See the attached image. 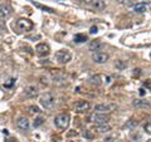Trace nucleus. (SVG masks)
<instances>
[{
  "label": "nucleus",
  "mask_w": 151,
  "mask_h": 142,
  "mask_svg": "<svg viewBox=\"0 0 151 142\" xmlns=\"http://www.w3.org/2000/svg\"><path fill=\"white\" fill-rule=\"evenodd\" d=\"M54 59H55V62L59 64H67L68 62L72 60V53L67 49H60L58 52H55Z\"/></svg>",
  "instance_id": "f257e3e1"
},
{
  "label": "nucleus",
  "mask_w": 151,
  "mask_h": 142,
  "mask_svg": "<svg viewBox=\"0 0 151 142\" xmlns=\"http://www.w3.org/2000/svg\"><path fill=\"white\" fill-rule=\"evenodd\" d=\"M70 122V117L68 113H60V115L55 116L54 118V125L58 127L59 130H67Z\"/></svg>",
  "instance_id": "f03ea898"
},
{
  "label": "nucleus",
  "mask_w": 151,
  "mask_h": 142,
  "mask_svg": "<svg viewBox=\"0 0 151 142\" xmlns=\"http://www.w3.org/2000/svg\"><path fill=\"white\" fill-rule=\"evenodd\" d=\"M15 25L19 29V32H30L34 28V23L29 20L28 18H20L17 20Z\"/></svg>",
  "instance_id": "7ed1b4c3"
},
{
  "label": "nucleus",
  "mask_w": 151,
  "mask_h": 142,
  "mask_svg": "<svg viewBox=\"0 0 151 142\" xmlns=\"http://www.w3.org/2000/svg\"><path fill=\"white\" fill-rule=\"evenodd\" d=\"M108 121H110V116L106 115V113H93L88 117V122H92V123L96 125L108 123Z\"/></svg>",
  "instance_id": "20e7f679"
},
{
  "label": "nucleus",
  "mask_w": 151,
  "mask_h": 142,
  "mask_svg": "<svg viewBox=\"0 0 151 142\" xmlns=\"http://www.w3.org/2000/svg\"><path fill=\"white\" fill-rule=\"evenodd\" d=\"M117 108V106L115 103H101V105H97L94 107V111L96 113H111Z\"/></svg>",
  "instance_id": "39448f33"
},
{
  "label": "nucleus",
  "mask_w": 151,
  "mask_h": 142,
  "mask_svg": "<svg viewBox=\"0 0 151 142\" xmlns=\"http://www.w3.org/2000/svg\"><path fill=\"white\" fill-rule=\"evenodd\" d=\"M54 103H55V98L53 97V94L45 93L44 96L40 97V105L43 106L45 110H50V108H53Z\"/></svg>",
  "instance_id": "423d86ee"
},
{
  "label": "nucleus",
  "mask_w": 151,
  "mask_h": 142,
  "mask_svg": "<svg viewBox=\"0 0 151 142\" xmlns=\"http://www.w3.org/2000/svg\"><path fill=\"white\" fill-rule=\"evenodd\" d=\"M108 58H110V55H108L107 53H103V52H94V53L92 54V59L94 63L97 64H103L106 63Z\"/></svg>",
  "instance_id": "0eeeda50"
},
{
  "label": "nucleus",
  "mask_w": 151,
  "mask_h": 142,
  "mask_svg": "<svg viewBox=\"0 0 151 142\" xmlns=\"http://www.w3.org/2000/svg\"><path fill=\"white\" fill-rule=\"evenodd\" d=\"M35 52L39 57H47L50 53V47L47 43H39L35 47Z\"/></svg>",
  "instance_id": "6e6552de"
},
{
  "label": "nucleus",
  "mask_w": 151,
  "mask_h": 142,
  "mask_svg": "<svg viewBox=\"0 0 151 142\" xmlns=\"http://www.w3.org/2000/svg\"><path fill=\"white\" fill-rule=\"evenodd\" d=\"M13 14V8L10 4L8 3H4L0 5V18H9Z\"/></svg>",
  "instance_id": "1a4fd4ad"
},
{
  "label": "nucleus",
  "mask_w": 151,
  "mask_h": 142,
  "mask_svg": "<svg viewBox=\"0 0 151 142\" xmlns=\"http://www.w3.org/2000/svg\"><path fill=\"white\" fill-rule=\"evenodd\" d=\"M89 108H91V105H89V102H87V101H79L74 105V111L78 112V113L86 112L89 110Z\"/></svg>",
  "instance_id": "9d476101"
},
{
  "label": "nucleus",
  "mask_w": 151,
  "mask_h": 142,
  "mask_svg": "<svg viewBox=\"0 0 151 142\" xmlns=\"http://www.w3.org/2000/svg\"><path fill=\"white\" fill-rule=\"evenodd\" d=\"M17 127L20 128L22 131H28L30 127V123H29V120L27 117H19L17 120Z\"/></svg>",
  "instance_id": "9b49d317"
},
{
  "label": "nucleus",
  "mask_w": 151,
  "mask_h": 142,
  "mask_svg": "<svg viewBox=\"0 0 151 142\" xmlns=\"http://www.w3.org/2000/svg\"><path fill=\"white\" fill-rule=\"evenodd\" d=\"M38 93H39V91H38V88L35 86H28L24 89V96L28 98L35 97V96H38Z\"/></svg>",
  "instance_id": "f8f14e48"
},
{
  "label": "nucleus",
  "mask_w": 151,
  "mask_h": 142,
  "mask_svg": "<svg viewBox=\"0 0 151 142\" xmlns=\"http://www.w3.org/2000/svg\"><path fill=\"white\" fill-rule=\"evenodd\" d=\"M92 9H94V10H103L106 6V4L103 0H91V3H89V5Z\"/></svg>",
  "instance_id": "ddd939ff"
},
{
  "label": "nucleus",
  "mask_w": 151,
  "mask_h": 142,
  "mask_svg": "<svg viewBox=\"0 0 151 142\" xmlns=\"http://www.w3.org/2000/svg\"><path fill=\"white\" fill-rule=\"evenodd\" d=\"M103 48V44L101 43L100 40H92L91 43H89V45H88V49L91 50V52H98V50H101Z\"/></svg>",
  "instance_id": "4468645a"
},
{
  "label": "nucleus",
  "mask_w": 151,
  "mask_h": 142,
  "mask_svg": "<svg viewBox=\"0 0 151 142\" xmlns=\"http://www.w3.org/2000/svg\"><path fill=\"white\" fill-rule=\"evenodd\" d=\"M103 75H101V74H96V75H92L91 78H89V83L91 84H94V86H101V84L103 83Z\"/></svg>",
  "instance_id": "2eb2a0df"
},
{
  "label": "nucleus",
  "mask_w": 151,
  "mask_h": 142,
  "mask_svg": "<svg viewBox=\"0 0 151 142\" xmlns=\"http://www.w3.org/2000/svg\"><path fill=\"white\" fill-rule=\"evenodd\" d=\"M132 10H134L135 13H145L146 10H147V5H146L145 3H137L132 6Z\"/></svg>",
  "instance_id": "dca6fc26"
},
{
  "label": "nucleus",
  "mask_w": 151,
  "mask_h": 142,
  "mask_svg": "<svg viewBox=\"0 0 151 142\" xmlns=\"http://www.w3.org/2000/svg\"><path fill=\"white\" fill-rule=\"evenodd\" d=\"M96 131H98L100 133H107V132H110V131H111V126H110V125H107V123L97 125Z\"/></svg>",
  "instance_id": "f3484780"
},
{
  "label": "nucleus",
  "mask_w": 151,
  "mask_h": 142,
  "mask_svg": "<svg viewBox=\"0 0 151 142\" xmlns=\"http://www.w3.org/2000/svg\"><path fill=\"white\" fill-rule=\"evenodd\" d=\"M33 4H34V5H35L38 9H40V10H43V11H45V13H50V14H54V13H55L54 9H52V8H49V6L42 5V4H39V3H35V1H33Z\"/></svg>",
  "instance_id": "a211bd4d"
},
{
  "label": "nucleus",
  "mask_w": 151,
  "mask_h": 142,
  "mask_svg": "<svg viewBox=\"0 0 151 142\" xmlns=\"http://www.w3.org/2000/svg\"><path fill=\"white\" fill-rule=\"evenodd\" d=\"M132 105L135 107H150V102L145 101V99H135Z\"/></svg>",
  "instance_id": "6ab92c4d"
},
{
  "label": "nucleus",
  "mask_w": 151,
  "mask_h": 142,
  "mask_svg": "<svg viewBox=\"0 0 151 142\" xmlns=\"http://www.w3.org/2000/svg\"><path fill=\"white\" fill-rule=\"evenodd\" d=\"M115 65H116L117 69L124 70V69H126V67H127V62H126V60H121V59H120V60H116Z\"/></svg>",
  "instance_id": "aec40b11"
},
{
  "label": "nucleus",
  "mask_w": 151,
  "mask_h": 142,
  "mask_svg": "<svg viewBox=\"0 0 151 142\" xmlns=\"http://www.w3.org/2000/svg\"><path fill=\"white\" fill-rule=\"evenodd\" d=\"M87 40V35L84 34H76L74 37V42L76 43H83V42Z\"/></svg>",
  "instance_id": "412c9836"
},
{
  "label": "nucleus",
  "mask_w": 151,
  "mask_h": 142,
  "mask_svg": "<svg viewBox=\"0 0 151 142\" xmlns=\"http://www.w3.org/2000/svg\"><path fill=\"white\" fill-rule=\"evenodd\" d=\"M44 123V118L43 117H38L34 120V122H33V126H34V128H37V127H39Z\"/></svg>",
  "instance_id": "4be33fe9"
},
{
  "label": "nucleus",
  "mask_w": 151,
  "mask_h": 142,
  "mask_svg": "<svg viewBox=\"0 0 151 142\" xmlns=\"http://www.w3.org/2000/svg\"><path fill=\"white\" fill-rule=\"evenodd\" d=\"M139 125V122L136 121V120H130L129 122L126 123V127H131V128H136Z\"/></svg>",
  "instance_id": "5701e85b"
},
{
  "label": "nucleus",
  "mask_w": 151,
  "mask_h": 142,
  "mask_svg": "<svg viewBox=\"0 0 151 142\" xmlns=\"http://www.w3.org/2000/svg\"><path fill=\"white\" fill-rule=\"evenodd\" d=\"M28 111H29L30 113H39L40 110H39V107L38 106H29L28 107Z\"/></svg>",
  "instance_id": "b1692460"
},
{
  "label": "nucleus",
  "mask_w": 151,
  "mask_h": 142,
  "mask_svg": "<svg viewBox=\"0 0 151 142\" xmlns=\"http://www.w3.org/2000/svg\"><path fill=\"white\" fill-rule=\"evenodd\" d=\"M83 137H86V138H89V140H91V138H93V133H91V131H89V130H84L83 131Z\"/></svg>",
  "instance_id": "393cba45"
},
{
  "label": "nucleus",
  "mask_w": 151,
  "mask_h": 142,
  "mask_svg": "<svg viewBox=\"0 0 151 142\" xmlns=\"http://www.w3.org/2000/svg\"><path fill=\"white\" fill-rule=\"evenodd\" d=\"M145 131L147 132V133L150 135L151 133V125H150V122H147V123L145 125Z\"/></svg>",
  "instance_id": "a878e982"
},
{
  "label": "nucleus",
  "mask_w": 151,
  "mask_h": 142,
  "mask_svg": "<svg viewBox=\"0 0 151 142\" xmlns=\"http://www.w3.org/2000/svg\"><path fill=\"white\" fill-rule=\"evenodd\" d=\"M98 32V28L97 27H91V29H89V33H91V34H96V33Z\"/></svg>",
  "instance_id": "bb28decb"
},
{
  "label": "nucleus",
  "mask_w": 151,
  "mask_h": 142,
  "mask_svg": "<svg viewBox=\"0 0 151 142\" xmlns=\"http://www.w3.org/2000/svg\"><path fill=\"white\" fill-rule=\"evenodd\" d=\"M132 0H119V3L120 4H125V5H130Z\"/></svg>",
  "instance_id": "cd10ccee"
},
{
  "label": "nucleus",
  "mask_w": 151,
  "mask_h": 142,
  "mask_svg": "<svg viewBox=\"0 0 151 142\" xmlns=\"http://www.w3.org/2000/svg\"><path fill=\"white\" fill-rule=\"evenodd\" d=\"M40 38V35H33V37H27V39H29V40H33V39H39Z\"/></svg>",
  "instance_id": "c85d7f7f"
},
{
  "label": "nucleus",
  "mask_w": 151,
  "mask_h": 142,
  "mask_svg": "<svg viewBox=\"0 0 151 142\" xmlns=\"http://www.w3.org/2000/svg\"><path fill=\"white\" fill-rule=\"evenodd\" d=\"M82 4H86V5H89V3H91V0H81Z\"/></svg>",
  "instance_id": "c756f323"
},
{
  "label": "nucleus",
  "mask_w": 151,
  "mask_h": 142,
  "mask_svg": "<svg viewBox=\"0 0 151 142\" xmlns=\"http://www.w3.org/2000/svg\"><path fill=\"white\" fill-rule=\"evenodd\" d=\"M140 70H141V69H135V72H134V75H140V73H141Z\"/></svg>",
  "instance_id": "7c9ffc66"
},
{
  "label": "nucleus",
  "mask_w": 151,
  "mask_h": 142,
  "mask_svg": "<svg viewBox=\"0 0 151 142\" xmlns=\"http://www.w3.org/2000/svg\"><path fill=\"white\" fill-rule=\"evenodd\" d=\"M13 83H14V79H10V82H9V83H6V84H5V87H10Z\"/></svg>",
  "instance_id": "2f4dec72"
},
{
  "label": "nucleus",
  "mask_w": 151,
  "mask_h": 142,
  "mask_svg": "<svg viewBox=\"0 0 151 142\" xmlns=\"http://www.w3.org/2000/svg\"><path fill=\"white\" fill-rule=\"evenodd\" d=\"M144 86H145V87H147V89H150V82H149V80L144 83Z\"/></svg>",
  "instance_id": "473e14b6"
},
{
  "label": "nucleus",
  "mask_w": 151,
  "mask_h": 142,
  "mask_svg": "<svg viewBox=\"0 0 151 142\" xmlns=\"http://www.w3.org/2000/svg\"><path fill=\"white\" fill-rule=\"evenodd\" d=\"M140 94H141V96H144V94H145V91H144V89H142V88H141V89H140Z\"/></svg>",
  "instance_id": "72a5a7b5"
},
{
  "label": "nucleus",
  "mask_w": 151,
  "mask_h": 142,
  "mask_svg": "<svg viewBox=\"0 0 151 142\" xmlns=\"http://www.w3.org/2000/svg\"><path fill=\"white\" fill-rule=\"evenodd\" d=\"M74 135H77V132H70V133H68V136H74Z\"/></svg>",
  "instance_id": "f704fd0d"
},
{
  "label": "nucleus",
  "mask_w": 151,
  "mask_h": 142,
  "mask_svg": "<svg viewBox=\"0 0 151 142\" xmlns=\"http://www.w3.org/2000/svg\"><path fill=\"white\" fill-rule=\"evenodd\" d=\"M0 27H1V28H4V25L1 24V22H0Z\"/></svg>",
  "instance_id": "c9c22d12"
},
{
  "label": "nucleus",
  "mask_w": 151,
  "mask_h": 142,
  "mask_svg": "<svg viewBox=\"0 0 151 142\" xmlns=\"http://www.w3.org/2000/svg\"><path fill=\"white\" fill-rule=\"evenodd\" d=\"M146 142H151V140H147V141H146Z\"/></svg>",
  "instance_id": "e433bc0d"
}]
</instances>
